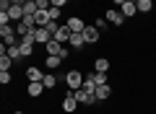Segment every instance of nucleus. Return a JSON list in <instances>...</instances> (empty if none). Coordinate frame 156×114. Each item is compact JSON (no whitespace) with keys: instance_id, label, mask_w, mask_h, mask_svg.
Segmentation results:
<instances>
[{"instance_id":"obj_1","label":"nucleus","mask_w":156,"mask_h":114,"mask_svg":"<svg viewBox=\"0 0 156 114\" xmlns=\"http://www.w3.org/2000/svg\"><path fill=\"white\" fill-rule=\"evenodd\" d=\"M60 81H65V86L70 88V91H78V88L83 86V81H86V78H83V73H81V70H76V67H73V70H68L65 75L60 78Z\"/></svg>"},{"instance_id":"obj_2","label":"nucleus","mask_w":156,"mask_h":114,"mask_svg":"<svg viewBox=\"0 0 156 114\" xmlns=\"http://www.w3.org/2000/svg\"><path fill=\"white\" fill-rule=\"evenodd\" d=\"M0 36H3V44H18V31H16V26H11V23H5V26H0Z\"/></svg>"},{"instance_id":"obj_3","label":"nucleus","mask_w":156,"mask_h":114,"mask_svg":"<svg viewBox=\"0 0 156 114\" xmlns=\"http://www.w3.org/2000/svg\"><path fill=\"white\" fill-rule=\"evenodd\" d=\"M76 109H78V98H76V91H70V88H68V91H65V96H62V112L73 114Z\"/></svg>"},{"instance_id":"obj_4","label":"nucleus","mask_w":156,"mask_h":114,"mask_svg":"<svg viewBox=\"0 0 156 114\" xmlns=\"http://www.w3.org/2000/svg\"><path fill=\"white\" fill-rule=\"evenodd\" d=\"M104 18H107V21H109V23H112V26H122V23L128 21V18L122 16V11H120V8H107Z\"/></svg>"},{"instance_id":"obj_5","label":"nucleus","mask_w":156,"mask_h":114,"mask_svg":"<svg viewBox=\"0 0 156 114\" xmlns=\"http://www.w3.org/2000/svg\"><path fill=\"white\" fill-rule=\"evenodd\" d=\"M44 91H47V88H44V83H42V81H26V93H29V98H39Z\"/></svg>"},{"instance_id":"obj_6","label":"nucleus","mask_w":156,"mask_h":114,"mask_svg":"<svg viewBox=\"0 0 156 114\" xmlns=\"http://www.w3.org/2000/svg\"><path fill=\"white\" fill-rule=\"evenodd\" d=\"M81 34H83L86 44H96V42H99V39H101V31H99V29L94 26V23H86V29H83V31H81Z\"/></svg>"},{"instance_id":"obj_7","label":"nucleus","mask_w":156,"mask_h":114,"mask_svg":"<svg viewBox=\"0 0 156 114\" xmlns=\"http://www.w3.org/2000/svg\"><path fill=\"white\" fill-rule=\"evenodd\" d=\"M76 98H78V104H83V106H91V104H96V96H94V93H89L83 86L76 91Z\"/></svg>"},{"instance_id":"obj_8","label":"nucleus","mask_w":156,"mask_h":114,"mask_svg":"<svg viewBox=\"0 0 156 114\" xmlns=\"http://www.w3.org/2000/svg\"><path fill=\"white\" fill-rule=\"evenodd\" d=\"M68 29H70L73 34H81V31L86 29V21H83L81 16H70V18H68Z\"/></svg>"},{"instance_id":"obj_9","label":"nucleus","mask_w":156,"mask_h":114,"mask_svg":"<svg viewBox=\"0 0 156 114\" xmlns=\"http://www.w3.org/2000/svg\"><path fill=\"white\" fill-rule=\"evenodd\" d=\"M50 39H52V36H50V31H47L44 26H37V29H34V42H37V44H42V47H44Z\"/></svg>"},{"instance_id":"obj_10","label":"nucleus","mask_w":156,"mask_h":114,"mask_svg":"<svg viewBox=\"0 0 156 114\" xmlns=\"http://www.w3.org/2000/svg\"><path fill=\"white\" fill-rule=\"evenodd\" d=\"M70 36H73V31H70V29H68V23H62V26L57 29V34H55V36H52V39H57V42H60V44H68V42H70Z\"/></svg>"},{"instance_id":"obj_11","label":"nucleus","mask_w":156,"mask_h":114,"mask_svg":"<svg viewBox=\"0 0 156 114\" xmlns=\"http://www.w3.org/2000/svg\"><path fill=\"white\" fill-rule=\"evenodd\" d=\"M68 47H70L73 52H81V49L86 47V39H83V34H73V36H70V42H68Z\"/></svg>"},{"instance_id":"obj_12","label":"nucleus","mask_w":156,"mask_h":114,"mask_svg":"<svg viewBox=\"0 0 156 114\" xmlns=\"http://www.w3.org/2000/svg\"><path fill=\"white\" fill-rule=\"evenodd\" d=\"M94 96H96V101H107V98L112 96V86H109V83H104V86H96Z\"/></svg>"},{"instance_id":"obj_13","label":"nucleus","mask_w":156,"mask_h":114,"mask_svg":"<svg viewBox=\"0 0 156 114\" xmlns=\"http://www.w3.org/2000/svg\"><path fill=\"white\" fill-rule=\"evenodd\" d=\"M62 49H65V44H60L57 39H50V42L44 44V52L47 54H62Z\"/></svg>"},{"instance_id":"obj_14","label":"nucleus","mask_w":156,"mask_h":114,"mask_svg":"<svg viewBox=\"0 0 156 114\" xmlns=\"http://www.w3.org/2000/svg\"><path fill=\"white\" fill-rule=\"evenodd\" d=\"M44 75L47 73H42V67H37V65L26 67V81H44Z\"/></svg>"},{"instance_id":"obj_15","label":"nucleus","mask_w":156,"mask_h":114,"mask_svg":"<svg viewBox=\"0 0 156 114\" xmlns=\"http://www.w3.org/2000/svg\"><path fill=\"white\" fill-rule=\"evenodd\" d=\"M5 13L11 16V21H23V16H26V13H23V5H11Z\"/></svg>"},{"instance_id":"obj_16","label":"nucleus","mask_w":156,"mask_h":114,"mask_svg":"<svg viewBox=\"0 0 156 114\" xmlns=\"http://www.w3.org/2000/svg\"><path fill=\"white\" fill-rule=\"evenodd\" d=\"M120 11H122V16H125V18L138 16V5H135V3H122V5H120Z\"/></svg>"},{"instance_id":"obj_17","label":"nucleus","mask_w":156,"mask_h":114,"mask_svg":"<svg viewBox=\"0 0 156 114\" xmlns=\"http://www.w3.org/2000/svg\"><path fill=\"white\" fill-rule=\"evenodd\" d=\"M109 57H96L94 60V70H99V73H109Z\"/></svg>"},{"instance_id":"obj_18","label":"nucleus","mask_w":156,"mask_h":114,"mask_svg":"<svg viewBox=\"0 0 156 114\" xmlns=\"http://www.w3.org/2000/svg\"><path fill=\"white\" fill-rule=\"evenodd\" d=\"M60 62H62V57H60V54H47V57H44L47 70H55V67H60Z\"/></svg>"},{"instance_id":"obj_19","label":"nucleus","mask_w":156,"mask_h":114,"mask_svg":"<svg viewBox=\"0 0 156 114\" xmlns=\"http://www.w3.org/2000/svg\"><path fill=\"white\" fill-rule=\"evenodd\" d=\"M89 78L96 83V86H104V83H109V73H99V70H94Z\"/></svg>"},{"instance_id":"obj_20","label":"nucleus","mask_w":156,"mask_h":114,"mask_svg":"<svg viewBox=\"0 0 156 114\" xmlns=\"http://www.w3.org/2000/svg\"><path fill=\"white\" fill-rule=\"evenodd\" d=\"M135 5H138V13H154V0H138V3H135Z\"/></svg>"},{"instance_id":"obj_21","label":"nucleus","mask_w":156,"mask_h":114,"mask_svg":"<svg viewBox=\"0 0 156 114\" xmlns=\"http://www.w3.org/2000/svg\"><path fill=\"white\" fill-rule=\"evenodd\" d=\"M8 57H13V60H23V54H21V47H18V44H11V47H8Z\"/></svg>"},{"instance_id":"obj_22","label":"nucleus","mask_w":156,"mask_h":114,"mask_svg":"<svg viewBox=\"0 0 156 114\" xmlns=\"http://www.w3.org/2000/svg\"><path fill=\"white\" fill-rule=\"evenodd\" d=\"M13 62H16L13 57H8V54H0V70H11Z\"/></svg>"},{"instance_id":"obj_23","label":"nucleus","mask_w":156,"mask_h":114,"mask_svg":"<svg viewBox=\"0 0 156 114\" xmlns=\"http://www.w3.org/2000/svg\"><path fill=\"white\" fill-rule=\"evenodd\" d=\"M57 81H60L57 75H50V73H47V75H44V81H42V83H44V88H55V86H57Z\"/></svg>"},{"instance_id":"obj_24","label":"nucleus","mask_w":156,"mask_h":114,"mask_svg":"<svg viewBox=\"0 0 156 114\" xmlns=\"http://www.w3.org/2000/svg\"><path fill=\"white\" fill-rule=\"evenodd\" d=\"M47 16H50V21H60V16H62V8H55V5H52L50 11H47Z\"/></svg>"},{"instance_id":"obj_25","label":"nucleus","mask_w":156,"mask_h":114,"mask_svg":"<svg viewBox=\"0 0 156 114\" xmlns=\"http://www.w3.org/2000/svg\"><path fill=\"white\" fill-rule=\"evenodd\" d=\"M60 26H62L60 21H50V23H47L44 29H47V31H50V36H55V34H57V29H60Z\"/></svg>"},{"instance_id":"obj_26","label":"nucleus","mask_w":156,"mask_h":114,"mask_svg":"<svg viewBox=\"0 0 156 114\" xmlns=\"http://www.w3.org/2000/svg\"><path fill=\"white\" fill-rule=\"evenodd\" d=\"M13 81V75H11V70H0V83L3 86H8V83Z\"/></svg>"},{"instance_id":"obj_27","label":"nucleus","mask_w":156,"mask_h":114,"mask_svg":"<svg viewBox=\"0 0 156 114\" xmlns=\"http://www.w3.org/2000/svg\"><path fill=\"white\" fill-rule=\"evenodd\" d=\"M94 26H96V29H99V31H104V29H107V26H109V21H107V18H104V16H101V18H96V21H94Z\"/></svg>"},{"instance_id":"obj_28","label":"nucleus","mask_w":156,"mask_h":114,"mask_svg":"<svg viewBox=\"0 0 156 114\" xmlns=\"http://www.w3.org/2000/svg\"><path fill=\"white\" fill-rule=\"evenodd\" d=\"M83 88H86L89 93H94V91H96V83L91 81V78H86V81H83Z\"/></svg>"},{"instance_id":"obj_29","label":"nucleus","mask_w":156,"mask_h":114,"mask_svg":"<svg viewBox=\"0 0 156 114\" xmlns=\"http://www.w3.org/2000/svg\"><path fill=\"white\" fill-rule=\"evenodd\" d=\"M13 5V0H0V11H8Z\"/></svg>"},{"instance_id":"obj_30","label":"nucleus","mask_w":156,"mask_h":114,"mask_svg":"<svg viewBox=\"0 0 156 114\" xmlns=\"http://www.w3.org/2000/svg\"><path fill=\"white\" fill-rule=\"evenodd\" d=\"M50 3H52L55 8H65V3H68V0H50Z\"/></svg>"},{"instance_id":"obj_31","label":"nucleus","mask_w":156,"mask_h":114,"mask_svg":"<svg viewBox=\"0 0 156 114\" xmlns=\"http://www.w3.org/2000/svg\"><path fill=\"white\" fill-rule=\"evenodd\" d=\"M112 3H115V5L120 8V5H122V3H128V0H112Z\"/></svg>"},{"instance_id":"obj_32","label":"nucleus","mask_w":156,"mask_h":114,"mask_svg":"<svg viewBox=\"0 0 156 114\" xmlns=\"http://www.w3.org/2000/svg\"><path fill=\"white\" fill-rule=\"evenodd\" d=\"M128 3H138V0H128Z\"/></svg>"},{"instance_id":"obj_33","label":"nucleus","mask_w":156,"mask_h":114,"mask_svg":"<svg viewBox=\"0 0 156 114\" xmlns=\"http://www.w3.org/2000/svg\"><path fill=\"white\" fill-rule=\"evenodd\" d=\"M13 114H23V112H13Z\"/></svg>"},{"instance_id":"obj_34","label":"nucleus","mask_w":156,"mask_h":114,"mask_svg":"<svg viewBox=\"0 0 156 114\" xmlns=\"http://www.w3.org/2000/svg\"><path fill=\"white\" fill-rule=\"evenodd\" d=\"M31 3H37V0H31Z\"/></svg>"}]
</instances>
